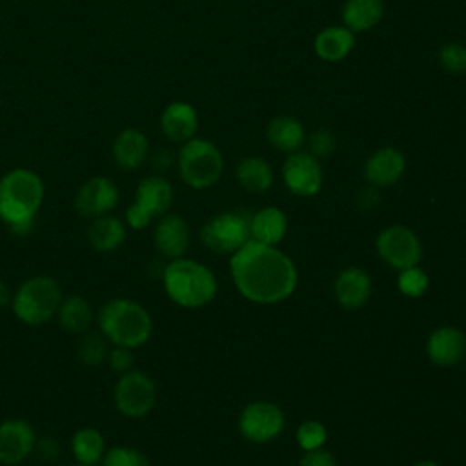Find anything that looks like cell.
Instances as JSON below:
<instances>
[{
  "label": "cell",
  "mask_w": 466,
  "mask_h": 466,
  "mask_svg": "<svg viewBox=\"0 0 466 466\" xmlns=\"http://www.w3.org/2000/svg\"><path fill=\"white\" fill-rule=\"evenodd\" d=\"M231 279L238 293L255 304H277L297 288V268L277 246L249 238L229 258Z\"/></svg>",
  "instance_id": "6da1fadb"
},
{
  "label": "cell",
  "mask_w": 466,
  "mask_h": 466,
  "mask_svg": "<svg viewBox=\"0 0 466 466\" xmlns=\"http://www.w3.org/2000/svg\"><path fill=\"white\" fill-rule=\"evenodd\" d=\"M46 184L29 167H13L0 177V222L18 237L27 235L44 204Z\"/></svg>",
  "instance_id": "7a4b0ae2"
},
{
  "label": "cell",
  "mask_w": 466,
  "mask_h": 466,
  "mask_svg": "<svg viewBox=\"0 0 466 466\" xmlns=\"http://www.w3.org/2000/svg\"><path fill=\"white\" fill-rule=\"evenodd\" d=\"M95 324L111 346L131 350L144 346L153 333V319L147 308L127 297L106 300L96 311Z\"/></svg>",
  "instance_id": "3957f363"
},
{
  "label": "cell",
  "mask_w": 466,
  "mask_h": 466,
  "mask_svg": "<svg viewBox=\"0 0 466 466\" xmlns=\"http://www.w3.org/2000/svg\"><path fill=\"white\" fill-rule=\"evenodd\" d=\"M162 286L171 302L187 309L202 308L217 295L213 271L206 264L186 257L173 258L164 266Z\"/></svg>",
  "instance_id": "277c9868"
},
{
  "label": "cell",
  "mask_w": 466,
  "mask_h": 466,
  "mask_svg": "<svg viewBox=\"0 0 466 466\" xmlns=\"http://www.w3.org/2000/svg\"><path fill=\"white\" fill-rule=\"evenodd\" d=\"M64 299L56 279L49 275H33L22 280L13 291V315L25 326H42L56 317Z\"/></svg>",
  "instance_id": "5b68a950"
},
{
  "label": "cell",
  "mask_w": 466,
  "mask_h": 466,
  "mask_svg": "<svg viewBox=\"0 0 466 466\" xmlns=\"http://www.w3.org/2000/svg\"><path fill=\"white\" fill-rule=\"evenodd\" d=\"M175 162L180 178L193 189L211 187L218 182L224 171L220 149L211 140L198 137H193L180 146Z\"/></svg>",
  "instance_id": "8992f818"
},
{
  "label": "cell",
  "mask_w": 466,
  "mask_h": 466,
  "mask_svg": "<svg viewBox=\"0 0 466 466\" xmlns=\"http://www.w3.org/2000/svg\"><path fill=\"white\" fill-rule=\"evenodd\" d=\"M175 191L171 182L162 175L144 177L137 189L135 198L124 213V220L129 229H146L153 220L169 213L173 206Z\"/></svg>",
  "instance_id": "52a82bcc"
},
{
  "label": "cell",
  "mask_w": 466,
  "mask_h": 466,
  "mask_svg": "<svg viewBox=\"0 0 466 466\" xmlns=\"http://www.w3.org/2000/svg\"><path fill=\"white\" fill-rule=\"evenodd\" d=\"M251 238V215L244 209L222 211L200 229V242L213 253L233 255Z\"/></svg>",
  "instance_id": "ba28073f"
},
{
  "label": "cell",
  "mask_w": 466,
  "mask_h": 466,
  "mask_svg": "<svg viewBox=\"0 0 466 466\" xmlns=\"http://www.w3.org/2000/svg\"><path fill=\"white\" fill-rule=\"evenodd\" d=\"M157 384L142 370H129L118 375L113 388V404L126 419H144L157 404Z\"/></svg>",
  "instance_id": "9c48e42d"
},
{
  "label": "cell",
  "mask_w": 466,
  "mask_h": 466,
  "mask_svg": "<svg viewBox=\"0 0 466 466\" xmlns=\"http://www.w3.org/2000/svg\"><path fill=\"white\" fill-rule=\"evenodd\" d=\"M375 248L379 257L395 269H404L417 266L422 257V246L413 229L402 224H393L384 228L377 240Z\"/></svg>",
  "instance_id": "30bf717a"
},
{
  "label": "cell",
  "mask_w": 466,
  "mask_h": 466,
  "mask_svg": "<svg viewBox=\"0 0 466 466\" xmlns=\"http://www.w3.org/2000/svg\"><path fill=\"white\" fill-rule=\"evenodd\" d=\"M284 424H286L284 411L269 400L249 402L240 411V417H238L240 433L255 444L273 441L284 430Z\"/></svg>",
  "instance_id": "8fae6325"
},
{
  "label": "cell",
  "mask_w": 466,
  "mask_h": 466,
  "mask_svg": "<svg viewBox=\"0 0 466 466\" xmlns=\"http://www.w3.org/2000/svg\"><path fill=\"white\" fill-rule=\"evenodd\" d=\"M118 200H120V191L115 180L104 175H95L76 189L73 206L82 218L93 220L96 217L113 213Z\"/></svg>",
  "instance_id": "7c38bea8"
},
{
  "label": "cell",
  "mask_w": 466,
  "mask_h": 466,
  "mask_svg": "<svg viewBox=\"0 0 466 466\" xmlns=\"http://www.w3.org/2000/svg\"><path fill=\"white\" fill-rule=\"evenodd\" d=\"M282 180L289 193L313 197L322 187V167L319 158L308 151L289 153L282 164Z\"/></svg>",
  "instance_id": "4fadbf2b"
},
{
  "label": "cell",
  "mask_w": 466,
  "mask_h": 466,
  "mask_svg": "<svg viewBox=\"0 0 466 466\" xmlns=\"http://www.w3.org/2000/svg\"><path fill=\"white\" fill-rule=\"evenodd\" d=\"M36 431L33 424L20 417L0 422V464L18 466L33 455Z\"/></svg>",
  "instance_id": "5bb4252c"
},
{
  "label": "cell",
  "mask_w": 466,
  "mask_h": 466,
  "mask_svg": "<svg viewBox=\"0 0 466 466\" xmlns=\"http://www.w3.org/2000/svg\"><path fill=\"white\" fill-rule=\"evenodd\" d=\"M189 242L191 231L184 217L177 213H166L155 220L153 244L162 257L169 260L184 257L189 248Z\"/></svg>",
  "instance_id": "9a60e30c"
},
{
  "label": "cell",
  "mask_w": 466,
  "mask_h": 466,
  "mask_svg": "<svg viewBox=\"0 0 466 466\" xmlns=\"http://www.w3.org/2000/svg\"><path fill=\"white\" fill-rule=\"evenodd\" d=\"M406 169L404 155L393 147L384 146L373 151L364 162V178L370 186L388 187L400 180Z\"/></svg>",
  "instance_id": "2e32d148"
},
{
  "label": "cell",
  "mask_w": 466,
  "mask_h": 466,
  "mask_svg": "<svg viewBox=\"0 0 466 466\" xmlns=\"http://www.w3.org/2000/svg\"><path fill=\"white\" fill-rule=\"evenodd\" d=\"M426 355L437 366H455L466 355V335L455 326H441L426 340Z\"/></svg>",
  "instance_id": "e0dca14e"
},
{
  "label": "cell",
  "mask_w": 466,
  "mask_h": 466,
  "mask_svg": "<svg viewBox=\"0 0 466 466\" xmlns=\"http://www.w3.org/2000/svg\"><path fill=\"white\" fill-rule=\"evenodd\" d=\"M371 289V277L357 266L340 269L333 280L335 299L346 309L362 308L370 300Z\"/></svg>",
  "instance_id": "ac0fdd59"
},
{
  "label": "cell",
  "mask_w": 466,
  "mask_h": 466,
  "mask_svg": "<svg viewBox=\"0 0 466 466\" xmlns=\"http://www.w3.org/2000/svg\"><path fill=\"white\" fill-rule=\"evenodd\" d=\"M158 124L167 140L184 144L197 135L198 113L189 102L175 100L164 107Z\"/></svg>",
  "instance_id": "d6986e66"
},
{
  "label": "cell",
  "mask_w": 466,
  "mask_h": 466,
  "mask_svg": "<svg viewBox=\"0 0 466 466\" xmlns=\"http://www.w3.org/2000/svg\"><path fill=\"white\" fill-rule=\"evenodd\" d=\"M127 224L124 218L109 213L89 220L86 238L96 253H113L120 249L127 238Z\"/></svg>",
  "instance_id": "ffe728a7"
},
{
  "label": "cell",
  "mask_w": 466,
  "mask_h": 466,
  "mask_svg": "<svg viewBox=\"0 0 466 466\" xmlns=\"http://www.w3.org/2000/svg\"><path fill=\"white\" fill-rule=\"evenodd\" d=\"M147 155H149V140L137 127L122 129L111 144L113 162L124 171L138 169L147 160Z\"/></svg>",
  "instance_id": "44dd1931"
},
{
  "label": "cell",
  "mask_w": 466,
  "mask_h": 466,
  "mask_svg": "<svg viewBox=\"0 0 466 466\" xmlns=\"http://www.w3.org/2000/svg\"><path fill=\"white\" fill-rule=\"evenodd\" d=\"M55 319L66 333L80 337L87 333L95 324L96 311L84 295H64Z\"/></svg>",
  "instance_id": "7402d4cb"
},
{
  "label": "cell",
  "mask_w": 466,
  "mask_h": 466,
  "mask_svg": "<svg viewBox=\"0 0 466 466\" xmlns=\"http://www.w3.org/2000/svg\"><path fill=\"white\" fill-rule=\"evenodd\" d=\"M355 47V33L346 25H328L315 35L313 51L324 62H340Z\"/></svg>",
  "instance_id": "603a6c76"
},
{
  "label": "cell",
  "mask_w": 466,
  "mask_h": 466,
  "mask_svg": "<svg viewBox=\"0 0 466 466\" xmlns=\"http://www.w3.org/2000/svg\"><path fill=\"white\" fill-rule=\"evenodd\" d=\"M269 144L282 153H295L306 144V129L302 122L291 115H279L271 118L266 129Z\"/></svg>",
  "instance_id": "cb8c5ba5"
},
{
  "label": "cell",
  "mask_w": 466,
  "mask_h": 466,
  "mask_svg": "<svg viewBox=\"0 0 466 466\" xmlns=\"http://www.w3.org/2000/svg\"><path fill=\"white\" fill-rule=\"evenodd\" d=\"M342 25L350 31L366 33L373 29L384 16V0H344Z\"/></svg>",
  "instance_id": "d4e9b609"
},
{
  "label": "cell",
  "mask_w": 466,
  "mask_h": 466,
  "mask_svg": "<svg viewBox=\"0 0 466 466\" xmlns=\"http://www.w3.org/2000/svg\"><path fill=\"white\" fill-rule=\"evenodd\" d=\"M288 229V217L277 206H266L251 215V238L277 246Z\"/></svg>",
  "instance_id": "484cf974"
},
{
  "label": "cell",
  "mask_w": 466,
  "mask_h": 466,
  "mask_svg": "<svg viewBox=\"0 0 466 466\" xmlns=\"http://www.w3.org/2000/svg\"><path fill=\"white\" fill-rule=\"evenodd\" d=\"M69 450L73 453L75 462L98 466L102 457H104V453H106V450H107L106 437L102 435L100 430H96L93 426L78 428L71 435Z\"/></svg>",
  "instance_id": "4316f807"
},
{
  "label": "cell",
  "mask_w": 466,
  "mask_h": 466,
  "mask_svg": "<svg viewBox=\"0 0 466 466\" xmlns=\"http://www.w3.org/2000/svg\"><path fill=\"white\" fill-rule=\"evenodd\" d=\"M237 182L249 193H264L273 184V167L262 157H246L235 167Z\"/></svg>",
  "instance_id": "83f0119b"
},
{
  "label": "cell",
  "mask_w": 466,
  "mask_h": 466,
  "mask_svg": "<svg viewBox=\"0 0 466 466\" xmlns=\"http://www.w3.org/2000/svg\"><path fill=\"white\" fill-rule=\"evenodd\" d=\"M111 344L106 340V337L100 331H87L80 335L78 346H76V357L78 360L87 368H96L106 362Z\"/></svg>",
  "instance_id": "f1b7e54d"
},
{
  "label": "cell",
  "mask_w": 466,
  "mask_h": 466,
  "mask_svg": "<svg viewBox=\"0 0 466 466\" xmlns=\"http://www.w3.org/2000/svg\"><path fill=\"white\" fill-rule=\"evenodd\" d=\"M98 466H151L147 455L135 446L115 444L106 450Z\"/></svg>",
  "instance_id": "f546056e"
},
{
  "label": "cell",
  "mask_w": 466,
  "mask_h": 466,
  "mask_svg": "<svg viewBox=\"0 0 466 466\" xmlns=\"http://www.w3.org/2000/svg\"><path fill=\"white\" fill-rule=\"evenodd\" d=\"M430 284V277L424 269H420L419 266H411V268H404L399 271L397 277V286L400 289V293H404L406 297H420L426 293Z\"/></svg>",
  "instance_id": "4dcf8cb0"
},
{
  "label": "cell",
  "mask_w": 466,
  "mask_h": 466,
  "mask_svg": "<svg viewBox=\"0 0 466 466\" xmlns=\"http://www.w3.org/2000/svg\"><path fill=\"white\" fill-rule=\"evenodd\" d=\"M439 66L450 75L466 73V46L459 42H448L441 46L437 53Z\"/></svg>",
  "instance_id": "1f68e13d"
},
{
  "label": "cell",
  "mask_w": 466,
  "mask_h": 466,
  "mask_svg": "<svg viewBox=\"0 0 466 466\" xmlns=\"http://www.w3.org/2000/svg\"><path fill=\"white\" fill-rule=\"evenodd\" d=\"M326 439H328V431H326L324 424L319 422V420H304L299 426L297 441H299V446L304 451H311V450L322 448Z\"/></svg>",
  "instance_id": "d6a6232c"
},
{
  "label": "cell",
  "mask_w": 466,
  "mask_h": 466,
  "mask_svg": "<svg viewBox=\"0 0 466 466\" xmlns=\"http://www.w3.org/2000/svg\"><path fill=\"white\" fill-rule=\"evenodd\" d=\"M306 144H308V153H311L315 158H326L329 157L335 147H337V138L329 129H317L313 131L309 137H306Z\"/></svg>",
  "instance_id": "836d02e7"
},
{
  "label": "cell",
  "mask_w": 466,
  "mask_h": 466,
  "mask_svg": "<svg viewBox=\"0 0 466 466\" xmlns=\"http://www.w3.org/2000/svg\"><path fill=\"white\" fill-rule=\"evenodd\" d=\"M106 364L109 366V370L116 375H122L129 370L135 368V357H133V350L131 348H124V346H111Z\"/></svg>",
  "instance_id": "e575fe53"
},
{
  "label": "cell",
  "mask_w": 466,
  "mask_h": 466,
  "mask_svg": "<svg viewBox=\"0 0 466 466\" xmlns=\"http://www.w3.org/2000/svg\"><path fill=\"white\" fill-rule=\"evenodd\" d=\"M60 451V444L55 437L51 435H46V437H36V444H35V450H33V455H36L38 459L42 461H53Z\"/></svg>",
  "instance_id": "d590c367"
},
{
  "label": "cell",
  "mask_w": 466,
  "mask_h": 466,
  "mask_svg": "<svg viewBox=\"0 0 466 466\" xmlns=\"http://www.w3.org/2000/svg\"><path fill=\"white\" fill-rule=\"evenodd\" d=\"M299 466H337V462L331 451L319 448V450L306 451L299 461Z\"/></svg>",
  "instance_id": "8d00e7d4"
},
{
  "label": "cell",
  "mask_w": 466,
  "mask_h": 466,
  "mask_svg": "<svg viewBox=\"0 0 466 466\" xmlns=\"http://www.w3.org/2000/svg\"><path fill=\"white\" fill-rule=\"evenodd\" d=\"M380 202V197H379V191L375 186H368V187H362L357 195V204L362 208V209H375Z\"/></svg>",
  "instance_id": "74e56055"
},
{
  "label": "cell",
  "mask_w": 466,
  "mask_h": 466,
  "mask_svg": "<svg viewBox=\"0 0 466 466\" xmlns=\"http://www.w3.org/2000/svg\"><path fill=\"white\" fill-rule=\"evenodd\" d=\"M11 299H13V289L0 279V308L11 306Z\"/></svg>",
  "instance_id": "f35d334b"
},
{
  "label": "cell",
  "mask_w": 466,
  "mask_h": 466,
  "mask_svg": "<svg viewBox=\"0 0 466 466\" xmlns=\"http://www.w3.org/2000/svg\"><path fill=\"white\" fill-rule=\"evenodd\" d=\"M413 466H441V464H439V462H435V461L424 459V461H419V462H415Z\"/></svg>",
  "instance_id": "ab89813d"
},
{
  "label": "cell",
  "mask_w": 466,
  "mask_h": 466,
  "mask_svg": "<svg viewBox=\"0 0 466 466\" xmlns=\"http://www.w3.org/2000/svg\"><path fill=\"white\" fill-rule=\"evenodd\" d=\"M69 466H91V464H80V462H73V464H69Z\"/></svg>",
  "instance_id": "60d3db41"
}]
</instances>
